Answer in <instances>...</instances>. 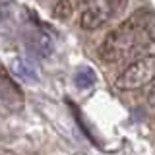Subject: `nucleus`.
I'll return each mask as SVG.
<instances>
[{"label": "nucleus", "instance_id": "1", "mask_svg": "<svg viewBox=\"0 0 155 155\" xmlns=\"http://www.w3.org/2000/svg\"><path fill=\"white\" fill-rule=\"evenodd\" d=\"M142 37L145 35L142 33L138 16H132L130 19L122 21L118 27H114L113 31L107 33V37L99 47V56L110 64L120 62L128 58L132 52H136V48L142 45Z\"/></svg>", "mask_w": 155, "mask_h": 155}, {"label": "nucleus", "instance_id": "2", "mask_svg": "<svg viewBox=\"0 0 155 155\" xmlns=\"http://www.w3.org/2000/svg\"><path fill=\"white\" fill-rule=\"evenodd\" d=\"M128 0H89L80 12V27L84 31H95L120 16Z\"/></svg>", "mask_w": 155, "mask_h": 155}, {"label": "nucleus", "instance_id": "3", "mask_svg": "<svg viewBox=\"0 0 155 155\" xmlns=\"http://www.w3.org/2000/svg\"><path fill=\"white\" fill-rule=\"evenodd\" d=\"M153 78H155V56H142L118 74L116 87L120 91H134L151 84Z\"/></svg>", "mask_w": 155, "mask_h": 155}, {"label": "nucleus", "instance_id": "4", "mask_svg": "<svg viewBox=\"0 0 155 155\" xmlns=\"http://www.w3.org/2000/svg\"><path fill=\"white\" fill-rule=\"evenodd\" d=\"M87 2L89 0H58L56 6H54V16L58 19H62V21H68L78 12H81Z\"/></svg>", "mask_w": 155, "mask_h": 155}, {"label": "nucleus", "instance_id": "5", "mask_svg": "<svg viewBox=\"0 0 155 155\" xmlns=\"http://www.w3.org/2000/svg\"><path fill=\"white\" fill-rule=\"evenodd\" d=\"M27 37H29V41H31V47H33V51L39 52V54H43V56H48L51 54V41H48V37L45 35V33H41V31H31V33H27Z\"/></svg>", "mask_w": 155, "mask_h": 155}, {"label": "nucleus", "instance_id": "6", "mask_svg": "<svg viewBox=\"0 0 155 155\" xmlns=\"http://www.w3.org/2000/svg\"><path fill=\"white\" fill-rule=\"evenodd\" d=\"M0 91H6V93H10V95H16V97H19L21 93H19V89H18V85L14 84V80L8 76V72L4 70L2 66H0Z\"/></svg>", "mask_w": 155, "mask_h": 155}, {"label": "nucleus", "instance_id": "7", "mask_svg": "<svg viewBox=\"0 0 155 155\" xmlns=\"http://www.w3.org/2000/svg\"><path fill=\"white\" fill-rule=\"evenodd\" d=\"M145 99H147V105H149V107H155V78H153V81H151V84H149V87H147Z\"/></svg>", "mask_w": 155, "mask_h": 155}]
</instances>
